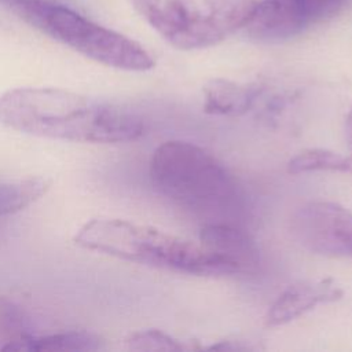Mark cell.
I'll return each mask as SVG.
<instances>
[{"label": "cell", "instance_id": "1", "mask_svg": "<svg viewBox=\"0 0 352 352\" xmlns=\"http://www.w3.org/2000/svg\"><path fill=\"white\" fill-rule=\"evenodd\" d=\"M0 122L22 133L81 143H124L146 129L135 111L50 87H19L0 95Z\"/></svg>", "mask_w": 352, "mask_h": 352}, {"label": "cell", "instance_id": "2", "mask_svg": "<svg viewBox=\"0 0 352 352\" xmlns=\"http://www.w3.org/2000/svg\"><path fill=\"white\" fill-rule=\"evenodd\" d=\"M150 180L161 195L209 221H227L243 209V192L234 175L191 142L160 144L150 160Z\"/></svg>", "mask_w": 352, "mask_h": 352}, {"label": "cell", "instance_id": "3", "mask_svg": "<svg viewBox=\"0 0 352 352\" xmlns=\"http://www.w3.org/2000/svg\"><path fill=\"white\" fill-rule=\"evenodd\" d=\"M82 249L125 261L199 276L232 275V268L199 242L121 219L96 217L73 238Z\"/></svg>", "mask_w": 352, "mask_h": 352}, {"label": "cell", "instance_id": "4", "mask_svg": "<svg viewBox=\"0 0 352 352\" xmlns=\"http://www.w3.org/2000/svg\"><path fill=\"white\" fill-rule=\"evenodd\" d=\"M19 19L84 56L121 70L144 72L153 56L138 41L51 0H0Z\"/></svg>", "mask_w": 352, "mask_h": 352}, {"label": "cell", "instance_id": "5", "mask_svg": "<svg viewBox=\"0 0 352 352\" xmlns=\"http://www.w3.org/2000/svg\"><path fill=\"white\" fill-rule=\"evenodd\" d=\"M169 44L179 50L214 45L250 21L256 0H129Z\"/></svg>", "mask_w": 352, "mask_h": 352}, {"label": "cell", "instance_id": "6", "mask_svg": "<svg viewBox=\"0 0 352 352\" xmlns=\"http://www.w3.org/2000/svg\"><path fill=\"white\" fill-rule=\"evenodd\" d=\"M344 3L345 0H261L245 30L256 41H286L336 15Z\"/></svg>", "mask_w": 352, "mask_h": 352}, {"label": "cell", "instance_id": "7", "mask_svg": "<svg viewBox=\"0 0 352 352\" xmlns=\"http://www.w3.org/2000/svg\"><path fill=\"white\" fill-rule=\"evenodd\" d=\"M290 231L308 252L330 257L348 256L352 212L337 202L309 201L293 213Z\"/></svg>", "mask_w": 352, "mask_h": 352}, {"label": "cell", "instance_id": "8", "mask_svg": "<svg viewBox=\"0 0 352 352\" xmlns=\"http://www.w3.org/2000/svg\"><path fill=\"white\" fill-rule=\"evenodd\" d=\"M199 243L227 263L234 274L256 272L260 250L248 231L231 221H206L199 231Z\"/></svg>", "mask_w": 352, "mask_h": 352}, {"label": "cell", "instance_id": "9", "mask_svg": "<svg viewBox=\"0 0 352 352\" xmlns=\"http://www.w3.org/2000/svg\"><path fill=\"white\" fill-rule=\"evenodd\" d=\"M344 290L330 278L318 280H297L289 285L270 305L265 324L270 327L286 324L320 304L337 301Z\"/></svg>", "mask_w": 352, "mask_h": 352}, {"label": "cell", "instance_id": "10", "mask_svg": "<svg viewBox=\"0 0 352 352\" xmlns=\"http://www.w3.org/2000/svg\"><path fill=\"white\" fill-rule=\"evenodd\" d=\"M257 92L254 87L230 80H212L204 89V109L210 114L238 116L252 107Z\"/></svg>", "mask_w": 352, "mask_h": 352}, {"label": "cell", "instance_id": "11", "mask_svg": "<svg viewBox=\"0 0 352 352\" xmlns=\"http://www.w3.org/2000/svg\"><path fill=\"white\" fill-rule=\"evenodd\" d=\"M100 344L102 341L96 334L82 330L58 331L44 336L28 333L6 345L3 351H96L100 348Z\"/></svg>", "mask_w": 352, "mask_h": 352}, {"label": "cell", "instance_id": "12", "mask_svg": "<svg viewBox=\"0 0 352 352\" xmlns=\"http://www.w3.org/2000/svg\"><path fill=\"white\" fill-rule=\"evenodd\" d=\"M51 186L43 176L0 179V217L15 213L36 202Z\"/></svg>", "mask_w": 352, "mask_h": 352}, {"label": "cell", "instance_id": "13", "mask_svg": "<svg viewBox=\"0 0 352 352\" xmlns=\"http://www.w3.org/2000/svg\"><path fill=\"white\" fill-rule=\"evenodd\" d=\"M330 170L352 173V154H341L329 148H307L287 162V172L293 175Z\"/></svg>", "mask_w": 352, "mask_h": 352}, {"label": "cell", "instance_id": "14", "mask_svg": "<svg viewBox=\"0 0 352 352\" xmlns=\"http://www.w3.org/2000/svg\"><path fill=\"white\" fill-rule=\"evenodd\" d=\"M125 345L132 351H184V346L179 340L173 338L168 333L157 329H147L131 333L125 338Z\"/></svg>", "mask_w": 352, "mask_h": 352}, {"label": "cell", "instance_id": "15", "mask_svg": "<svg viewBox=\"0 0 352 352\" xmlns=\"http://www.w3.org/2000/svg\"><path fill=\"white\" fill-rule=\"evenodd\" d=\"M28 334L22 309L14 301L0 296V349Z\"/></svg>", "mask_w": 352, "mask_h": 352}, {"label": "cell", "instance_id": "16", "mask_svg": "<svg viewBox=\"0 0 352 352\" xmlns=\"http://www.w3.org/2000/svg\"><path fill=\"white\" fill-rule=\"evenodd\" d=\"M345 139L352 151V107L349 109V111L345 117Z\"/></svg>", "mask_w": 352, "mask_h": 352}, {"label": "cell", "instance_id": "17", "mask_svg": "<svg viewBox=\"0 0 352 352\" xmlns=\"http://www.w3.org/2000/svg\"><path fill=\"white\" fill-rule=\"evenodd\" d=\"M348 256H351V257H352V239H351V245H349V253H348Z\"/></svg>", "mask_w": 352, "mask_h": 352}]
</instances>
